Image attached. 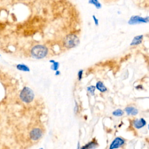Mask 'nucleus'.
<instances>
[{"mask_svg": "<svg viewBox=\"0 0 149 149\" xmlns=\"http://www.w3.org/2000/svg\"><path fill=\"white\" fill-rule=\"evenodd\" d=\"M42 131L39 128H34L30 132V139L34 141L38 140L42 136Z\"/></svg>", "mask_w": 149, "mask_h": 149, "instance_id": "6", "label": "nucleus"}, {"mask_svg": "<svg viewBox=\"0 0 149 149\" xmlns=\"http://www.w3.org/2000/svg\"><path fill=\"white\" fill-rule=\"evenodd\" d=\"M16 68L19 70V71H22V72H29L30 71V68L24 64V63H18L16 65Z\"/></svg>", "mask_w": 149, "mask_h": 149, "instance_id": "11", "label": "nucleus"}, {"mask_svg": "<svg viewBox=\"0 0 149 149\" xmlns=\"http://www.w3.org/2000/svg\"><path fill=\"white\" fill-rule=\"evenodd\" d=\"M61 74V72H60V71H59L58 70H56V71H55V74L56 75V76H58V75H59Z\"/></svg>", "mask_w": 149, "mask_h": 149, "instance_id": "20", "label": "nucleus"}, {"mask_svg": "<svg viewBox=\"0 0 149 149\" xmlns=\"http://www.w3.org/2000/svg\"><path fill=\"white\" fill-rule=\"evenodd\" d=\"M123 113H124V112L120 109H117L112 112L113 115L115 116H121L122 115H123Z\"/></svg>", "mask_w": 149, "mask_h": 149, "instance_id": "15", "label": "nucleus"}, {"mask_svg": "<svg viewBox=\"0 0 149 149\" xmlns=\"http://www.w3.org/2000/svg\"><path fill=\"white\" fill-rule=\"evenodd\" d=\"M125 111L129 115L134 116L138 113L137 109L133 107H127L125 109Z\"/></svg>", "mask_w": 149, "mask_h": 149, "instance_id": "10", "label": "nucleus"}, {"mask_svg": "<svg viewBox=\"0 0 149 149\" xmlns=\"http://www.w3.org/2000/svg\"><path fill=\"white\" fill-rule=\"evenodd\" d=\"M143 38H144V36L142 34L135 36L133 38V39L132 40V41L130 42V46H135V45L140 44L143 40Z\"/></svg>", "mask_w": 149, "mask_h": 149, "instance_id": "8", "label": "nucleus"}, {"mask_svg": "<svg viewBox=\"0 0 149 149\" xmlns=\"http://www.w3.org/2000/svg\"><path fill=\"white\" fill-rule=\"evenodd\" d=\"M80 43V38L77 33H70L66 35L63 40L64 49H70L77 46Z\"/></svg>", "mask_w": 149, "mask_h": 149, "instance_id": "2", "label": "nucleus"}, {"mask_svg": "<svg viewBox=\"0 0 149 149\" xmlns=\"http://www.w3.org/2000/svg\"><path fill=\"white\" fill-rule=\"evenodd\" d=\"M49 62L52 63V65L51 66V69L54 71H56L58 70L59 67V63L58 62L55 61L54 59L49 60Z\"/></svg>", "mask_w": 149, "mask_h": 149, "instance_id": "13", "label": "nucleus"}, {"mask_svg": "<svg viewBox=\"0 0 149 149\" xmlns=\"http://www.w3.org/2000/svg\"><path fill=\"white\" fill-rule=\"evenodd\" d=\"M34 93L32 89L27 86H24L20 91L19 97L25 103H30L34 98Z\"/></svg>", "mask_w": 149, "mask_h": 149, "instance_id": "3", "label": "nucleus"}, {"mask_svg": "<svg viewBox=\"0 0 149 149\" xmlns=\"http://www.w3.org/2000/svg\"><path fill=\"white\" fill-rule=\"evenodd\" d=\"M95 88L101 93H104L107 90V88L101 81H98L97 82Z\"/></svg>", "mask_w": 149, "mask_h": 149, "instance_id": "12", "label": "nucleus"}, {"mask_svg": "<svg viewBox=\"0 0 149 149\" xmlns=\"http://www.w3.org/2000/svg\"><path fill=\"white\" fill-rule=\"evenodd\" d=\"M93 19L94 21V23L95 24V26H98L99 23H98V19L95 17V15H93Z\"/></svg>", "mask_w": 149, "mask_h": 149, "instance_id": "18", "label": "nucleus"}, {"mask_svg": "<svg viewBox=\"0 0 149 149\" xmlns=\"http://www.w3.org/2000/svg\"><path fill=\"white\" fill-rule=\"evenodd\" d=\"M105 3H115L118 2L119 0H102Z\"/></svg>", "mask_w": 149, "mask_h": 149, "instance_id": "19", "label": "nucleus"}, {"mask_svg": "<svg viewBox=\"0 0 149 149\" xmlns=\"http://www.w3.org/2000/svg\"><path fill=\"white\" fill-rule=\"evenodd\" d=\"M148 22V17H143L140 16H132L129 20L128 21V23L131 25H134L136 24L144 23Z\"/></svg>", "mask_w": 149, "mask_h": 149, "instance_id": "4", "label": "nucleus"}, {"mask_svg": "<svg viewBox=\"0 0 149 149\" xmlns=\"http://www.w3.org/2000/svg\"><path fill=\"white\" fill-rule=\"evenodd\" d=\"M77 149H80V144H79V143H78V144H77Z\"/></svg>", "mask_w": 149, "mask_h": 149, "instance_id": "22", "label": "nucleus"}, {"mask_svg": "<svg viewBox=\"0 0 149 149\" xmlns=\"http://www.w3.org/2000/svg\"><path fill=\"white\" fill-rule=\"evenodd\" d=\"M98 146V143L95 139L86 144L85 146H83L81 149H94Z\"/></svg>", "mask_w": 149, "mask_h": 149, "instance_id": "9", "label": "nucleus"}, {"mask_svg": "<svg viewBox=\"0 0 149 149\" xmlns=\"http://www.w3.org/2000/svg\"><path fill=\"white\" fill-rule=\"evenodd\" d=\"M0 57H1V54H0Z\"/></svg>", "mask_w": 149, "mask_h": 149, "instance_id": "23", "label": "nucleus"}, {"mask_svg": "<svg viewBox=\"0 0 149 149\" xmlns=\"http://www.w3.org/2000/svg\"><path fill=\"white\" fill-rule=\"evenodd\" d=\"M75 110H74V111H75V112H76V111H77V104H76V107H75Z\"/></svg>", "mask_w": 149, "mask_h": 149, "instance_id": "21", "label": "nucleus"}, {"mask_svg": "<svg viewBox=\"0 0 149 149\" xmlns=\"http://www.w3.org/2000/svg\"><path fill=\"white\" fill-rule=\"evenodd\" d=\"M51 54L49 48L45 45L36 44L29 49L30 56L36 59L47 58Z\"/></svg>", "mask_w": 149, "mask_h": 149, "instance_id": "1", "label": "nucleus"}, {"mask_svg": "<svg viewBox=\"0 0 149 149\" xmlns=\"http://www.w3.org/2000/svg\"><path fill=\"white\" fill-rule=\"evenodd\" d=\"M40 149H43V148H40Z\"/></svg>", "mask_w": 149, "mask_h": 149, "instance_id": "24", "label": "nucleus"}, {"mask_svg": "<svg viewBox=\"0 0 149 149\" xmlns=\"http://www.w3.org/2000/svg\"><path fill=\"white\" fill-rule=\"evenodd\" d=\"M125 141L123 139L120 137H116L113 141L111 143L110 146H109V149H116L118 148L125 144Z\"/></svg>", "mask_w": 149, "mask_h": 149, "instance_id": "5", "label": "nucleus"}, {"mask_svg": "<svg viewBox=\"0 0 149 149\" xmlns=\"http://www.w3.org/2000/svg\"><path fill=\"white\" fill-rule=\"evenodd\" d=\"M88 2L90 4L93 5L97 9H101L102 7V5L98 0H88Z\"/></svg>", "mask_w": 149, "mask_h": 149, "instance_id": "14", "label": "nucleus"}, {"mask_svg": "<svg viewBox=\"0 0 149 149\" xmlns=\"http://www.w3.org/2000/svg\"><path fill=\"white\" fill-rule=\"evenodd\" d=\"M133 125L134 127L136 129H141L143 127H144L146 125V121L143 118H140V119H136L133 121Z\"/></svg>", "mask_w": 149, "mask_h": 149, "instance_id": "7", "label": "nucleus"}, {"mask_svg": "<svg viewBox=\"0 0 149 149\" xmlns=\"http://www.w3.org/2000/svg\"><path fill=\"white\" fill-rule=\"evenodd\" d=\"M83 70L81 69V70H79V72L77 73V79L79 81L81 80V79L83 77Z\"/></svg>", "mask_w": 149, "mask_h": 149, "instance_id": "17", "label": "nucleus"}, {"mask_svg": "<svg viewBox=\"0 0 149 149\" xmlns=\"http://www.w3.org/2000/svg\"><path fill=\"white\" fill-rule=\"evenodd\" d=\"M95 90V87L94 86H90L87 87V91L93 95L94 94Z\"/></svg>", "mask_w": 149, "mask_h": 149, "instance_id": "16", "label": "nucleus"}]
</instances>
